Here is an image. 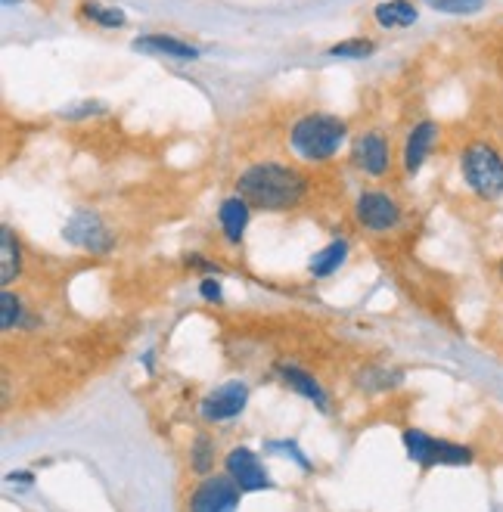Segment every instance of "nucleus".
Here are the masks:
<instances>
[{
    "label": "nucleus",
    "instance_id": "nucleus-1",
    "mask_svg": "<svg viewBox=\"0 0 503 512\" xmlns=\"http://www.w3.org/2000/svg\"><path fill=\"white\" fill-rule=\"evenodd\" d=\"M305 177L280 162H255L236 180V196H243L261 212H289L305 196Z\"/></svg>",
    "mask_w": 503,
    "mask_h": 512
},
{
    "label": "nucleus",
    "instance_id": "nucleus-2",
    "mask_svg": "<svg viewBox=\"0 0 503 512\" xmlns=\"http://www.w3.org/2000/svg\"><path fill=\"white\" fill-rule=\"evenodd\" d=\"M345 134H348V128L342 118L327 115V112H311L292 125L289 146L305 162H327L339 153V146L345 143Z\"/></svg>",
    "mask_w": 503,
    "mask_h": 512
},
{
    "label": "nucleus",
    "instance_id": "nucleus-3",
    "mask_svg": "<svg viewBox=\"0 0 503 512\" xmlns=\"http://www.w3.org/2000/svg\"><path fill=\"white\" fill-rule=\"evenodd\" d=\"M466 187L482 199L503 196V156L488 143H469L460 156Z\"/></svg>",
    "mask_w": 503,
    "mask_h": 512
},
{
    "label": "nucleus",
    "instance_id": "nucleus-4",
    "mask_svg": "<svg viewBox=\"0 0 503 512\" xmlns=\"http://www.w3.org/2000/svg\"><path fill=\"white\" fill-rule=\"evenodd\" d=\"M404 447H407V457L413 463H420L426 469L432 466H469L472 463V450L445 438H432L420 429H404Z\"/></svg>",
    "mask_w": 503,
    "mask_h": 512
},
{
    "label": "nucleus",
    "instance_id": "nucleus-5",
    "mask_svg": "<svg viewBox=\"0 0 503 512\" xmlns=\"http://www.w3.org/2000/svg\"><path fill=\"white\" fill-rule=\"evenodd\" d=\"M240 488L230 475H209L202 478L193 497H190V512H236L240 506Z\"/></svg>",
    "mask_w": 503,
    "mask_h": 512
},
{
    "label": "nucleus",
    "instance_id": "nucleus-6",
    "mask_svg": "<svg viewBox=\"0 0 503 512\" xmlns=\"http://www.w3.org/2000/svg\"><path fill=\"white\" fill-rule=\"evenodd\" d=\"M354 215H358L361 227L373 233H386L401 224V205L389 193L370 190V193H361L358 205H354Z\"/></svg>",
    "mask_w": 503,
    "mask_h": 512
},
{
    "label": "nucleus",
    "instance_id": "nucleus-7",
    "mask_svg": "<svg viewBox=\"0 0 503 512\" xmlns=\"http://www.w3.org/2000/svg\"><path fill=\"white\" fill-rule=\"evenodd\" d=\"M63 236L69 239L72 246L87 249L94 255H106L112 249V233L106 230V224L94 212H75L69 218V224L63 227Z\"/></svg>",
    "mask_w": 503,
    "mask_h": 512
},
{
    "label": "nucleus",
    "instance_id": "nucleus-8",
    "mask_svg": "<svg viewBox=\"0 0 503 512\" xmlns=\"http://www.w3.org/2000/svg\"><path fill=\"white\" fill-rule=\"evenodd\" d=\"M224 466H227V475L236 481V488H240L243 494L271 488V475H268V469L261 466V460L252 454L249 447H233L230 454L224 457Z\"/></svg>",
    "mask_w": 503,
    "mask_h": 512
},
{
    "label": "nucleus",
    "instance_id": "nucleus-9",
    "mask_svg": "<svg viewBox=\"0 0 503 512\" xmlns=\"http://www.w3.org/2000/svg\"><path fill=\"white\" fill-rule=\"evenodd\" d=\"M249 401V388L243 382H227L215 388L212 395H205L199 404V413L209 419V423H224V419L240 416Z\"/></svg>",
    "mask_w": 503,
    "mask_h": 512
},
{
    "label": "nucleus",
    "instance_id": "nucleus-10",
    "mask_svg": "<svg viewBox=\"0 0 503 512\" xmlns=\"http://www.w3.org/2000/svg\"><path fill=\"white\" fill-rule=\"evenodd\" d=\"M351 159H354V165H358L370 177H382V174L389 171V165H392L389 143H386V137L376 134V131L358 137V143H354V149H351Z\"/></svg>",
    "mask_w": 503,
    "mask_h": 512
},
{
    "label": "nucleus",
    "instance_id": "nucleus-11",
    "mask_svg": "<svg viewBox=\"0 0 503 512\" xmlns=\"http://www.w3.org/2000/svg\"><path fill=\"white\" fill-rule=\"evenodd\" d=\"M435 140H438V125L435 122H420L417 128L410 131V137L404 143V171L407 174H417L423 168V162L429 159Z\"/></svg>",
    "mask_w": 503,
    "mask_h": 512
},
{
    "label": "nucleus",
    "instance_id": "nucleus-12",
    "mask_svg": "<svg viewBox=\"0 0 503 512\" xmlns=\"http://www.w3.org/2000/svg\"><path fill=\"white\" fill-rule=\"evenodd\" d=\"M249 208H252V205H249L243 196H230V199L221 202V208H218V221H221V227H224L227 243H240V239H243V230H246V224H249Z\"/></svg>",
    "mask_w": 503,
    "mask_h": 512
},
{
    "label": "nucleus",
    "instance_id": "nucleus-13",
    "mask_svg": "<svg viewBox=\"0 0 503 512\" xmlns=\"http://www.w3.org/2000/svg\"><path fill=\"white\" fill-rule=\"evenodd\" d=\"M134 50H146V53H159V56H171V59H196L199 50L181 38H168V35H146L134 41Z\"/></svg>",
    "mask_w": 503,
    "mask_h": 512
},
{
    "label": "nucleus",
    "instance_id": "nucleus-14",
    "mask_svg": "<svg viewBox=\"0 0 503 512\" xmlns=\"http://www.w3.org/2000/svg\"><path fill=\"white\" fill-rule=\"evenodd\" d=\"M280 376H283V382L292 388V391H299L302 398H308V401H314L320 410H327L330 407V401H327V395H323V388L314 382V376H308L305 370H299V367H289V364H283L280 367Z\"/></svg>",
    "mask_w": 503,
    "mask_h": 512
},
{
    "label": "nucleus",
    "instance_id": "nucleus-15",
    "mask_svg": "<svg viewBox=\"0 0 503 512\" xmlns=\"http://www.w3.org/2000/svg\"><path fill=\"white\" fill-rule=\"evenodd\" d=\"M420 19V10L410 4V0H386V4L376 7V22L382 28H407Z\"/></svg>",
    "mask_w": 503,
    "mask_h": 512
},
{
    "label": "nucleus",
    "instance_id": "nucleus-16",
    "mask_svg": "<svg viewBox=\"0 0 503 512\" xmlns=\"http://www.w3.org/2000/svg\"><path fill=\"white\" fill-rule=\"evenodd\" d=\"M22 267V249H19V239L10 227L0 230V283H13L16 274Z\"/></svg>",
    "mask_w": 503,
    "mask_h": 512
},
{
    "label": "nucleus",
    "instance_id": "nucleus-17",
    "mask_svg": "<svg viewBox=\"0 0 503 512\" xmlns=\"http://www.w3.org/2000/svg\"><path fill=\"white\" fill-rule=\"evenodd\" d=\"M345 255H348V243H345V239H336V243H330L327 249H320L311 258L308 270H311L314 277H330V274H336V270L342 267Z\"/></svg>",
    "mask_w": 503,
    "mask_h": 512
},
{
    "label": "nucleus",
    "instance_id": "nucleus-18",
    "mask_svg": "<svg viewBox=\"0 0 503 512\" xmlns=\"http://www.w3.org/2000/svg\"><path fill=\"white\" fill-rule=\"evenodd\" d=\"M81 13H84L87 19H91V22L103 25V28H122V25L128 22L125 10L106 7V4H97V0H84V4H81Z\"/></svg>",
    "mask_w": 503,
    "mask_h": 512
},
{
    "label": "nucleus",
    "instance_id": "nucleus-19",
    "mask_svg": "<svg viewBox=\"0 0 503 512\" xmlns=\"http://www.w3.org/2000/svg\"><path fill=\"white\" fill-rule=\"evenodd\" d=\"M190 466H193V472H199V475H209L212 469H215V441L209 438V435H196V441H193V450H190Z\"/></svg>",
    "mask_w": 503,
    "mask_h": 512
},
{
    "label": "nucleus",
    "instance_id": "nucleus-20",
    "mask_svg": "<svg viewBox=\"0 0 503 512\" xmlns=\"http://www.w3.org/2000/svg\"><path fill=\"white\" fill-rule=\"evenodd\" d=\"M426 7L438 10V13H451V16H463V13H476L485 7V0H423Z\"/></svg>",
    "mask_w": 503,
    "mask_h": 512
},
{
    "label": "nucleus",
    "instance_id": "nucleus-21",
    "mask_svg": "<svg viewBox=\"0 0 503 512\" xmlns=\"http://www.w3.org/2000/svg\"><path fill=\"white\" fill-rule=\"evenodd\" d=\"M376 47H373V41H342V44H333L330 47V56H339V59H364V56H370Z\"/></svg>",
    "mask_w": 503,
    "mask_h": 512
},
{
    "label": "nucleus",
    "instance_id": "nucleus-22",
    "mask_svg": "<svg viewBox=\"0 0 503 512\" xmlns=\"http://www.w3.org/2000/svg\"><path fill=\"white\" fill-rule=\"evenodd\" d=\"M0 305H4V317H0V326L4 329H13L19 320H22V305L19 298L13 292H4V298H0Z\"/></svg>",
    "mask_w": 503,
    "mask_h": 512
},
{
    "label": "nucleus",
    "instance_id": "nucleus-23",
    "mask_svg": "<svg viewBox=\"0 0 503 512\" xmlns=\"http://www.w3.org/2000/svg\"><path fill=\"white\" fill-rule=\"evenodd\" d=\"M199 292H202V298H205V301H221V283H218V280H212V277L199 283Z\"/></svg>",
    "mask_w": 503,
    "mask_h": 512
},
{
    "label": "nucleus",
    "instance_id": "nucleus-24",
    "mask_svg": "<svg viewBox=\"0 0 503 512\" xmlns=\"http://www.w3.org/2000/svg\"><path fill=\"white\" fill-rule=\"evenodd\" d=\"M500 280H503V261H500Z\"/></svg>",
    "mask_w": 503,
    "mask_h": 512
},
{
    "label": "nucleus",
    "instance_id": "nucleus-25",
    "mask_svg": "<svg viewBox=\"0 0 503 512\" xmlns=\"http://www.w3.org/2000/svg\"><path fill=\"white\" fill-rule=\"evenodd\" d=\"M494 512H503V509H494Z\"/></svg>",
    "mask_w": 503,
    "mask_h": 512
}]
</instances>
